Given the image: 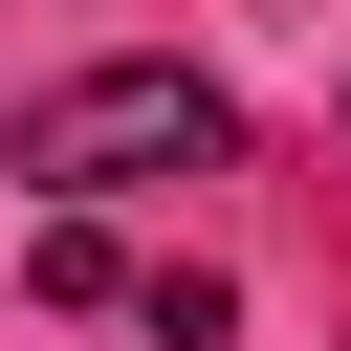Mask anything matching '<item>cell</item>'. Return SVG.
<instances>
[{
  "instance_id": "obj_1",
  "label": "cell",
  "mask_w": 351,
  "mask_h": 351,
  "mask_svg": "<svg viewBox=\"0 0 351 351\" xmlns=\"http://www.w3.org/2000/svg\"><path fill=\"white\" fill-rule=\"evenodd\" d=\"M219 154H241V110L197 66H88V88L22 110V176L44 197H132V176H219Z\"/></svg>"
},
{
  "instance_id": "obj_2",
  "label": "cell",
  "mask_w": 351,
  "mask_h": 351,
  "mask_svg": "<svg viewBox=\"0 0 351 351\" xmlns=\"http://www.w3.org/2000/svg\"><path fill=\"white\" fill-rule=\"evenodd\" d=\"M22 307H88V329H154V351H219V263H176V241H110L88 197H44V241H22Z\"/></svg>"
}]
</instances>
